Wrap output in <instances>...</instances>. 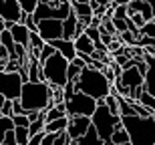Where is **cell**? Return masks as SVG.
<instances>
[{
    "label": "cell",
    "mask_w": 155,
    "mask_h": 145,
    "mask_svg": "<svg viewBox=\"0 0 155 145\" xmlns=\"http://www.w3.org/2000/svg\"><path fill=\"white\" fill-rule=\"evenodd\" d=\"M20 105L26 111H45L52 107V91L46 81H26L20 91Z\"/></svg>",
    "instance_id": "obj_1"
},
{
    "label": "cell",
    "mask_w": 155,
    "mask_h": 145,
    "mask_svg": "<svg viewBox=\"0 0 155 145\" xmlns=\"http://www.w3.org/2000/svg\"><path fill=\"white\" fill-rule=\"evenodd\" d=\"M75 87L77 91H83V93L91 95L93 99H105L107 95L111 93V87H113V83L107 79L103 71L99 69H93V67H83L75 81Z\"/></svg>",
    "instance_id": "obj_2"
},
{
    "label": "cell",
    "mask_w": 155,
    "mask_h": 145,
    "mask_svg": "<svg viewBox=\"0 0 155 145\" xmlns=\"http://www.w3.org/2000/svg\"><path fill=\"white\" fill-rule=\"evenodd\" d=\"M121 125L129 133V141L133 145H153L155 143V115H123Z\"/></svg>",
    "instance_id": "obj_3"
},
{
    "label": "cell",
    "mask_w": 155,
    "mask_h": 145,
    "mask_svg": "<svg viewBox=\"0 0 155 145\" xmlns=\"http://www.w3.org/2000/svg\"><path fill=\"white\" fill-rule=\"evenodd\" d=\"M91 123H93V127L97 129L99 137L105 141V145L111 141V135H113V131L117 127H123L121 125V115H113L103 99L97 101V109L91 115Z\"/></svg>",
    "instance_id": "obj_4"
},
{
    "label": "cell",
    "mask_w": 155,
    "mask_h": 145,
    "mask_svg": "<svg viewBox=\"0 0 155 145\" xmlns=\"http://www.w3.org/2000/svg\"><path fill=\"white\" fill-rule=\"evenodd\" d=\"M42 67V77L45 81L52 87H64L67 85V69H69V61L61 54V52H52L45 63H40Z\"/></svg>",
    "instance_id": "obj_5"
},
{
    "label": "cell",
    "mask_w": 155,
    "mask_h": 145,
    "mask_svg": "<svg viewBox=\"0 0 155 145\" xmlns=\"http://www.w3.org/2000/svg\"><path fill=\"white\" fill-rule=\"evenodd\" d=\"M64 109L67 115H87L91 117L97 109V99H93L91 95L83 93V91H75L67 101H64Z\"/></svg>",
    "instance_id": "obj_6"
},
{
    "label": "cell",
    "mask_w": 155,
    "mask_h": 145,
    "mask_svg": "<svg viewBox=\"0 0 155 145\" xmlns=\"http://www.w3.org/2000/svg\"><path fill=\"white\" fill-rule=\"evenodd\" d=\"M22 79L18 71H0V93L6 99H20Z\"/></svg>",
    "instance_id": "obj_7"
},
{
    "label": "cell",
    "mask_w": 155,
    "mask_h": 145,
    "mask_svg": "<svg viewBox=\"0 0 155 145\" xmlns=\"http://www.w3.org/2000/svg\"><path fill=\"white\" fill-rule=\"evenodd\" d=\"M119 81L125 85L129 91H131V99H137L141 89H143V73L133 64V67H127V69L121 71Z\"/></svg>",
    "instance_id": "obj_8"
},
{
    "label": "cell",
    "mask_w": 155,
    "mask_h": 145,
    "mask_svg": "<svg viewBox=\"0 0 155 145\" xmlns=\"http://www.w3.org/2000/svg\"><path fill=\"white\" fill-rule=\"evenodd\" d=\"M38 35L46 42L63 36V20L58 18H40L38 20Z\"/></svg>",
    "instance_id": "obj_9"
},
{
    "label": "cell",
    "mask_w": 155,
    "mask_h": 145,
    "mask_svg": "<svg viewBox=\"0 0 155 145\" xmlns=\"http://www.w3.org/2000/svg\"><path fill=\"white\" fill-rule=\"evenodd\" d=\"M0 16L4 22H22L24 12L18 0H0Z\"/></svg>",
    "instance_id": "obj_10"
},
{
    "label": "cell",
    "mask_w": 155,
    "mask_h": 145,
    "mask_svg": "<svg viewBox=\"0 0 155 145\" xmlns=\"http://www.w3.org/2000/svg\"><path fill=\"white\" fill-rule=\"evenodd\" d=\"M89 127H91V117H87V115H71L69 117V125H67V133H69L71 141H73V139H79L81 135H85Z\"/></svg>",
    "instance_id": "obj_11"
},
{
    "label": "cell",
    "mask_w": 155,
    "mask_h": 145,
    "mask_svg": "<svg viewBox=\"0 0 155 145\" xmlns=\"http://www.w3.org/2000/svg\"><path fill=\"white\" fill-rule=\"evenodd\" d=\"M143 61L147 63V71H145V75H143V89L149 95H155V54L145 52Z\"/></svg>",
    "instance_id": "obj_12"
},
{
    "label": "cell",
    "mask_w": 155,
    "mask_h": 145,
    "mask_svg": "<svg viewBox=\"0 0 155 145\" xmlns=\"http://www.w3.org/2000/svg\"><path fill=\"white\" fill-rule=\"evenodd\" d=\"M48 42H51L52 48H54L57 52H61V54H63V57L67 58L69 63L77 57L75 41H71V38H63V36H61V38H54V41H48Z\"/></svg>",
    "instance_id": "obj_13"
},
{
    "label": "cell",
    "mask_w": 155,
    "mask_h": 145,
    "mask_svg": "<svg viewBox=\"0 0 155 145\" xmlns=\"http://www.w3.org/2000/svg\"><path fill=\"white\" fill-rule=\"evenodd\" d=\"M8 30H10V35H12V38H14V42H18V44H22V47L28 48V44H30V30H28V26H26V24L14 22Z\"/></svg>",
    "instance_id": "obj_14"
},
{
    "label": "cell",
    "mask_w": 155,
    "mask_h": 145,
    "mask_svg": "<svg viewBox=\"0 0 155 145\" xmlns=\"http://www.w3.org/2000/svg\"><path fill=\"white\" fill-rule=\"evenodd\" d=\"M71 145H105V141L99 137L97 129L93 127V123H91V127L87 129V133L81 135L79 139H73V141H71Z\"/></svg>",
    "instance_id": "obj_15"
},
{
    "label": "cell",
    "mask_w": 155,
    "mask_h": 145,
    "mask_svg": "<svg viewBox=\"0 0 155 145\" xmlns=\"http://www.w3.org/2000/svg\"><path fill=\"white\" fill-rule=\"evenodd\" d=\"M73 41H75L77 54H89V57H91L93 52H95V42H93L91 38L85 35V32H83V35H79V36H75Z\"/></svg>",
    "instance_id": "obj_16"
},
{
    "label": "cell",
    "mask_w": 155,
    "mask_h": 145,
    "mask_svg": "<svg viewBox=\"0 0 155 145\" xmlns=\"http://www.w3.org/2000/svg\"><path fill=\"white\" fill-rule=\"evenodd\" d=\"M77 22H79V18L73 10L67 18H63V38H75V30H77Z\"/></svg>",
    "instance_id": "obj_17"
},
{
    "label": "cell",
    "mask_w": 155,
    "mask_h": 145,
    "mask_svg": "<svg viewBox=\"0 0 155 145\" xmlns=\"http://www.w3.org/2000/svg\"><path fill=\"white\" fill-rule=\"evenodd\" d=\"M73 4V12L77 14L79 20H85V18H91L93 16V8L89 4V0H81V2H71Z\"/></svg>",
    "instance_id": "obj_18"
},
{
    "label": "cell",
    "mask_w": 155,
    "mask_h": 145,
    "mask_svg": "<svg viewBox=\"0 0 155 145\" xmlns=\"http://www.w3.org/2000/svg\"><path fill=\"white\" fill-rule=\"evenodd\" d=\"M67 125H69V115L58 117V119H52V121H46L45 123V131L46 133H58V131L67 129Z\"/></svg>",
    "instance_id": "obj_19"
},
{
    "label": "cell",
    "mask_w": 155,
    "mask_h": 145,
    "mask_svg": "<svg viewBox=\"0 0 155 145\" xmlns=\"http://www.w3.org/2000/svg\"><path fill=\"white\" fill-rule=\"evenodd\" d=\"M137 101L143 105V107H147V109H149L151 113L155 115V95H149L147 91H145V89H141V93H139Z\"/></svg>",
    "instance_id": "obj_20"
},
{
    "label": "cell",
    "mask_w": 155,
    "mask_h": 145,
    "mask_svg": "<svg viewBox=\"0 0 155 145\" xmlns=\"http://www.w3.org/2000/svg\"><path fill=\"white\" fill-rule=\"evenodd\" d=\"M14 137H16V145H28V127H14Z\"/></svg>",
    "instance_id": "obj_21"
},
{
    "label": "cell",
    "mask_w": 155,
    "mask_h": 145,
    "mask_svg": "<svg viewBox=\"0 0 155 145\" xmlns=\"http://www.w3.org/2000/svg\"><path fill=\"white\" fill-rule=\"evenodd\" d=\"M127 141H129V133L125 131V127H117L111 135L109 143H127Z\"/></svg>",
    "instance_id": "obj_22"
},
{
    "label": "cell",
    "mask_w": 155,
    "mask_h": 145,
    "mask_svg": "<svg viewBox=\"0 0 155 145\" xmlns=\"http://www.w3.org/2000/svg\"><path fill=\"white\" fill-rule=\"evenodd\" d=\"M14 127V123H12V117L8 115H0V143L4 141V133L8 131V129Z\"/></svg>",
    "instance_id": "obj_23"
},
{
    "label": "cell",
    "mask_w": 155,
    "mask_h": 145,
    "mask_svg": "<svg viewBox=\"0 0 155 145\" xmlns=\"http://www.w3.org/2000/svg\"><path fill=\"white\" fill-rule=\"evenodd\" d=\"M103 101H105V105L109 107V111L113 113V115H119V101H117V95L115 93H109Z\"/></svg>",
    "instance_id": "obj_24"
},
{
    "label": "cell",
    "mask_w": 155,
    "mask_h": 145,
    "mask_svg": "<svg viewBox=\"0 0 155 145\" xmlns=\"http://www.w3.org/2000/svg\"><path fill=\"white\" fill-rule=\"evenodd\" d=\"M38 2L40 0H18V4H20V8H22L24 14H32V12L36 10Z\"/></svg>",
    "instance_id": "obj_25"
},
{
    "label": "cell",
    "mask_w": 155,
    "mask_h": 145,
    "mask_svg": "<svg viewBox=\"0 0 155 145\" xmlns=\"http://www.w3.org/2000/svg\"><path fill=\"white\" fill-rule=\"evenodd\" d=\"M12 123H14V127H28L30 121L26 113H18V115H12Z\"/></svg>",
    "instance_id": "obj_26"
},
{
    "label": "cell",
    "mask_w": 155,
    "mask_h": 145,
    "mask_svg": "<svg viewBox=\"0 0 155 145\" xmlns=\"http://www.w3.org/2000/svg\"><path fill=\"white\" fill-rule=\"evenodd\" d=\"M119 38L123 44H129V47H135V41H137V36L133 35L131 30H125V32H119Z\"/></svg>",
    "instance_id": "obj_27"
},
{
    "label": "cell",
    "mask_w": 155,
    "mask_h": 145,
    "mask_svg": "<svg viewBox=\"0 0 155 145\" xmlns=\"http://www.w3.org/2000/svg\"><path fill=\"white\" fill-rule=\"evenodd\" d=\"M52 145H71V137H69V133H67V129L58 131L54 141H52Z\"/></svg>",
    "instance_id": "obj_28"
},
{
    "label": "cell",
    "mask_w": 155,
    "mask_h": 145,
    "mask_svg": "<svg viewBox=\"0 0 155 145\" xmlns=\"http://www.w3.org/2000/svg\"><path fill=\"white\" fill-rule=\"evenodd\" d=\"M85 35L89 36V38H91L93 42H97V41H101V28H99V26H87L85 28Z\"/></svg>",
    "instance_id": "obj_29"
},
{
    "label": "cell",
    "mask_w": 155,
    "mask_h": 145,
    "mask_svg": "<svg viewBox=\"0 0 155 145\" xmlns=\"http://www.w3.org/2000/svg\"><path fill=\"white\" fill-rule=\"evenodd\" d=\"M52 52H54L52 44H51V42H45V47L40 48V54H38V63H45V61H46L48 57H51Z\"/></svg>",
    "instance_id": "obj_30"
},
{
    "label": "cell",
    "mask_w": 155,
    "mask_h": 145,
    "mask_svg": "<svg viewBox=\"0 0 155 145\" xmlns=\"http://www.w3.org/2000/svg\"><path fill=\"white\" fill-rule=\"evenodd\" d=\"M81 73V67H77L75 63H69V69H67V81H77V77Z\"/></svg>",
    "instance_id": "obj_31"
},
{
    "label": "cell",
    "mask_w": 155,
    "mask_h": 145,
    "mask_svg": "<svg viewBox=\"0 0 155 145\" xmlns=\"http://www.w3.org/2000/svg\"><path fill=\"white\" fill-rule=\"evenodd\" d=\"M22 24H26V26H28V30H30V32H35V30H38V22H36V18L32 16V14H24V18H22Z\"/></svg>",
    "instance_id": "obj_32"
},
{
    "label": "cell",
    "mask_w": 155,
    "mask_h": 145,
    "mask_svg": "<svg viewBox=\"0 0 155 145\" xmlns=\"http://www.w3.org/2000/svg\"><path fill=\"white\" fill-rule=\"evenodd\" d=\"M139 32H141V35H145V36H153V38H155V22H153V20L145 22L143 26L139 28Z\"/></svg>",
    "instance_id": "obj_33"
},
{
    "label": "cell",
    "mask_w": 155,
    "mask_h": 145,
    "mask_svg": "<svg viewBox=\"0 0 155 145\" xmlns=\"http://www.w3.org/2000/svg\"><path fill=\"white\" fill-rule=\"evenodd\" d=\"M111 8H113L115 18H127V4H117V6H111Z\"/></svg>",
    "instance_id": "obj_34"
},
{
    "label": "cell",
    "mask_w": 155,
    "mask_h": 145,
    "mask_svg": "<svg viewBox=\"0 0 155 145\" xmlns=\"http://www.w3.org/2000/svg\"><path fill=\"white\" fill-rule=\"evenodd\" d=\"M111 20H113V24H115L117 32H125V30H127V18H115V16H111Z\"/></svg>",
    "instance_id": "obj_35"
},
{
    "label": "cell",
    "mask_w": 155,
    "mask_h": 145,
    "mask_svg": "<svg viewBox=\"0 0 155 145\" xmlns=\"http://www.w3.org/2000/svg\"><path fill=\"white\" fill-rule=\"evenodd\" d=\"M0 111H2V115L12 117V99H4V103L0 105Z\"/></svg>",
    "instance_id": "obj_36"
},
{
    "label": "cell",
    "mask_w": 155,
    "mask_h": 145,
    "mask_svg": "<svg viewBox=\"0 0 155 145\" xmlns=\"http://www.w3.org/2000/svg\"><path fill=\"white\" fill-rule=\"evenodd\" d=\"M2 143H6V145H16V137H14V127L12 129H8L4 133V141Z\"/></svg>",
    "instance_id": "obj_37"
},
{
    "label": "cell",
    "mask_w": 155,
    "mask_h": 145,
    "mask_svg": "<svg viewBox=\"0 0 155 145\" xmlns=\"http://www.w3.org/2000/svg\"><path fill=\"white\" fill-rule=\"evenodd\" d=\"M129 18H131V22L135 24L137 28H141V26H143V24H145V18L141 16L139 12H133V14H131V16H129Z\"/></svg>",
    "instance_id": "obj_38"
},
{
    "label": "cell",
    "mask_w": 155,
    "mask_h": 145,
    "mask_svg": "<svg viewBox=\"0 0 155 145\" xmlns=\"http://www.w3.org/2000/svg\"><path fill=\"white\" fill-rule=\"evenodd\" d=\"M18 113H24L22 105H20V99H12V115H18Z\"/></svg>",
    "instance_id": "obj_39"
},
{
    "label": "cell",
    "mask_w": 155,
    "mask_h": 145,
    "mask_svg": "<svg viewBox=\"0 0 155 145\" xmlns=\"http://www.w3.org/2000/svg\"><path fill=\"white\" fill-rule=\"evenodd\" d=\"M131 0H111L109 2V6H117V4H129Z\"/></svg>",
    "instance_id": "obj_40"
},
{
    "label": "cell",
    "mask_w": 155,
    "mask_h": 145,
    "mask_svg": "<svg viewBox=\"0 0 155 145\" xmlns=\"http://www.w3.org/2000/svg\"><path fill=\"white\" fill-rule=\"evenodd\" d=\"M145 2H149L151 10H153V18H155V0H145Z\"/></svg>",
    "instance_id": "obj_41"
},
{
    "label": "cell",
    "mask_w": 155,
    "mask_h": 145,
    "mask_svg": "<svg viewBox=\"0 0 155 145\" xmlns=\"http://www.w3.org/2000/svg\"><path fill=\"white\" fill-rule=\"evenodd\" d=\"M107 145H133L131 141H127V143H107Z\"/></svg>",
    "instance_id": "obj_42"
},
{
    "label": "cell",
    "mask_w": 155,
    "mask_h": 145,
    "mask_svg": "<svg viewBox=\"0 0 155 145\" xmlns=\"http://www.w3.org/2000/svg\"><path fill=\"white\" fill-rule=\"evenodd\" d=\"M4 99H6V97H4V95H2V93H0V105L4 103Z\"/></svg>",
    "instance_id": "obj_43"
},
{
    "label": "cell",
    "mask_w": 155,
    "mask_h": 145,
    "mask_svg": "<svg viewBox=\"0 0 155 145\" xmlns=\"http://www.w3.org/2000/svg\"><path fill=\"white\" fill-rule=\"evenodd\" d=\"M0 30H2V28H0Z\"/></svg>",
    "instance_id": "obj_44"
},
{
    "label": "cell",
    "mask_w": 155,
    "mask_h": 145,
    "mask_svg": "<svg viewBox=\"0 0 155 145\" xmlns=\"http://www.w3.org/2000/svg\"><path fill=\"white\" fill-rule=\"evenodd\" d=\"M153 145H155V143H153Z\"/></svg>",
    "instance_id": "obj_45"
}]
</instances>
